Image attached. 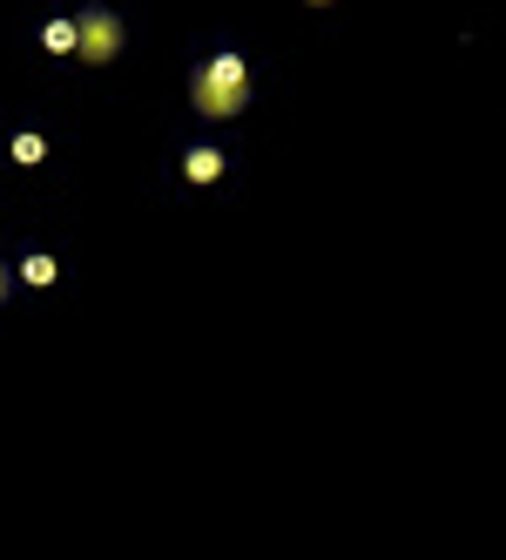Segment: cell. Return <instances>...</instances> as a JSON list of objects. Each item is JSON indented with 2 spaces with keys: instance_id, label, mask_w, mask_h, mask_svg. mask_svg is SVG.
Wrapping results in <instances>:
<instances>
[{
  "instance_id": "1",
  "label": "cell",
  "mask_w": 506,
  "mask_h": 560,
  "mask_svg": "<svg viewBox=\"0 0 506 560\" xmlns=\"http://www.w3.org/2000/svg\"><path fill=\"white\" fill-rule=\"evenodd\" d=\"M189 108L203 115V122H237V115L250 108V68L244 55H210L197 61V74H189Z\"/></svg>"
},
{
  "instance_id": "2",
  "label": "cell",
  "mask_w": 506,
  "mask_h": 560,
  "mask_svg": "<svg viewBox=\"0 0 506 560\" xmlns=\"http://www.w3.org/2000/svg\"><path fill=\"white\" fill-rule=\"evenodd\" d=\"M122 55V14L115 8H82L74 14V61L82 68H108Z\"/></svg>"
},
{
  "instance_id": "3",
  "label": "cell",
  "mask_w": 506,
  "mask_h": 560,
  "mask_svg": "<svg viewBox=\"0 0 506 560\" xmlns=\"http://www.w3.org/2000/svg\"><path fill=\"white\" fill-rule=\"evenodd\" d=\"M223 170H230L223 149H189V155H183V176H189V183H216Z\"/></svg>"
},
{
  "instance_id": "4",
  "label": "cell",
  "mask_w": 506,
  "mask_h": 560,
  "mask_svg": "<svg viewBox=\"0 0 506 560\" xmlns=\"http://www.w3.org/2000/svg\"><path fill=\"white\" fill-rule=\"evenodd\" d=\"M55 277H61V270H55L48 250H34V257L21 264V284H34V291H55Z\"/></svg>"
},
{
  "instance_id": "5",
  "label": "cell",
  "mask_w": 506,
  "mask_h": 560,
  "mask_svg": "<svg viewBox=\"0 0 506 560\" xmlns=\"http://www.w3.org/2000/svg\"><path fill=\"white\" fill-rule=\"evenodd\" d=\"M42 48L48 55H74V21H48L42 27Z\"/></svg>"
},
{
  "instance_id": "6",
  "label": "cell",
  "mask_w": 506,
  "mask_h": 560,
  "mask_svg": "<svg viewBox=\"0 0 506 560\" xmlns=\"http://www.w3.org/2000/svg\"><path fill=\"white\" fill-rule=\"evenodd\" d=\"M8 155H14V163H42V155H48V142L34 136V129H21V136L8 142Z\"/></svg>"
},
{
  "instance_id": "7",
  "label": "cell",
  "mask_w": 506,
  "mask_h": 560,
  "mask_svg": "<svg viewBox=\"0 0 506 560\" xmlns=\"http://www.w3.org/2000/svg\"><path fill=\"white\" fill-rule=\"evenodd\" d=\"M8 291H14V277H8V264H0V304H8Z\"/></svg>"
},
{
  "instance_id": "8",
  "label": "cell",
  "mask_w": 506,
  "mask_h": 560,
  "mask_svg": "<svg viewBox=\"0 0 506 560\" xmlns=\"http://www.w3.org/2000/svg\"><path fill=\"white\" fill-rule=\"evenodd\" d=\"M304 8H331V0H304Z\"/></svg>"
}]
</instances>
